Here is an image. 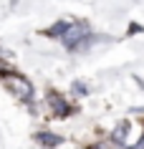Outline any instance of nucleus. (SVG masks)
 <instances>
[{"label": "nucleus", "mask_w": 144, "mask_h": 149, "mask_svg": "<svg viewBox=\"0 0 144 149\" xmlns=\"http://www.w3.org/2000/svg\"><path fill=\"white\" fill-rule=\"evenodd\" d=\"M3 86L8 88L13 96H18V99H23V101H31L33 99V84L28 79H23V76H18V73H5L3 76Z\"/></svg>", "instance_id": "1"}, {"label": "nucleus", "mask_w": 144, "mask_h": 149, "mask_svg": "<svg viewBox=\"0 0 144 149\" xmlns=\"http://www.w3.org/2000/svg\"><path fill=\"white\" fill-rule=\"evenodd\" d=\"M48 104H51V111H53V116H58V119H61V116H68V114H71V106H68V104H66L58 94H48Z\"/></svg>", "instance_id": "2"}, {"label": "nucleus", "mask_w": 144, "mask_h": 149, "mask_svg": "<svg viewBox=\"0 0 144 149\" xmlns=\"http://www.w3.org/2000/svg\"><path fill=\"white\" fill-rule=\"evenodd\" d=\"M35 139H38V144H43V147H58V144H61V136L53 134V132H40Z\"/></svg>", "instance_id": "3"}, {"label": "nucleus", "mask_w": 144, "mask_h": 149, "mask_svg": "<svg viewBox=\"0 0 144 149\" xmlns=\"http://www.w3.org/2000/svg\"><path fill=\"white\" fill-rule=\"evenodd\" d=\"M111 141H114V144H121V147L127 144V124H121V126H116V129H114Z\"/></svg>", "instance_id": "4"}, {"label": "nucleus", "mask_w": 144, "mask_h": 149, "mask_svg": "<svg viewBox=\"0 0 144 149\" xmlns=\"http://www.w3.org/2000/svg\"><path fill=\"white\" fill-rule=\"evenodd\" d=\"M73 94H76V96H83V94H86V86L76 81V84H73Z\"/></svg>", "instance_id": "5"}, {"label": "nucleus", "mask_w": 144, "mask_h": 149, "mask_svg": "<svg viewBox=\"0 0 144 149\" xmlns=\"http://www.w3.org/2000/svg\"><path fill=\"white\" fill-rule=\"evenodd\" d=\"M131 149H144V139H139V144H136V147H131Z\"/></svg>", "instance_id": "6"}]
</instances>
